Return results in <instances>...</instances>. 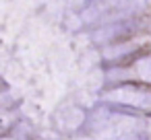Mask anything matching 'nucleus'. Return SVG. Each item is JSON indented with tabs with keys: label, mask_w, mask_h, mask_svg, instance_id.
<instances>
[{
	"label": "nucleus",
	"mask_w": 151,
	"mask_h": 140,
	"mask_svg": "<svg viewBox=\"0 0 151 140\" xmlns=\"http://www.w3.org/2000/svg\"><path fill=\"white\" fill-rule=\"evenodd\" d=\"M85 124V113L77 105H62L54 113V126L60 132H77Z\"/></svg>",
	"instance_id": "nucleus-3"
},
{
	"label": "nucleus",
	"mask_w": 151,
	"mask_h": 140,
	"mask_svg": "<svg viewBox=\"0 0 151 140\" xmlns=\"http://www.w3.org/2000/svg\"><path fill=\"white\" fill-rule=\"evenodd\" d=\"M143 4L145 0H91L89 6L81 13V21L87 25H106L108 21H114Z\"/></svg>",
	"instance_id": "nucleus-1"
},
{
	"label": "nucleus",
	"mask_w": 151,
	"mask_h": 140,
	"mask_svg": "<svg viewBox=\"0 0 151 140\" xmlns=\"http://www.w3.org/2000/svg\"><path fill=\"white\" fill-rule=\"evenodd\" d=\"M0 140H9V138H0Z\"/></svg>",
	"instance_id": "nucleus-9"
},
{
	"label": "nucleus",
	"mask_w": 151,
	"mask_h": 140,
	"mask_svg": "<svg viewBox=\"0 0 151 140\" xmlns=\"http://www.w3.org/2000/svg\"><path fill=\"white\" fill-rule=\"evenodd\" d=\"M116 140H149L143 132H128V134H122V136H118Z\"/></svg>",
	"instance_id": "nucleus-8"
},
{
	"label": "nucleus",
	"mask_w": 151,
	"mask_h": 140,
	"mask_svg": "<svg viewBox=\"0 0 151 140\" xmlns=\"http://www.w3.org/2000/svg\"><path fill=\"white\" fill-rule=\"evenodd\" d=\"M132 31L128 21H114L110 25H101V29H97L93 33V41L95 43H122L124 37H128V33Z\"/></svg>",
	"instance_id": "nucleus-4"
},
{
	"label": "nucleus",
	"mask_w": 151,
	"mask_h": 140,
	"mask_svg": "<svg viewBox=\"0 0 151 140\" xmlns=\"http://www.w3.org/2000/svg\"><path fill=\"white\" fill-rule=\"evenodd\" d=\"M134 50H137L134 43L122 41V43H114V45L106 48L104 50V56H106V60H122V58H128Z\"/></svg>",
	"instance_id": "nucleus-5"
},
{
	"label": "nucleus",
	"mask_w": 151,
	"mask_h": 140,
	"mask_svg": "<svg viewBox=\"0 0 151 140\" xmlns=\"http://www.w3.org/2000/svg\"><path fill=\"white\" fill-rule=\"evenodd\" d=\"M11 126H13V113H9V111H0V134L6 132Z\"/></svg>",
	"instance_id": "nucleus-7"
},
{
	"label": "nucleus",
	"mask_w": 151,
	"mask_h": 140,
	"mask_svg": "<svg viewBox=\"0 0 151 140\" xmlns=\"http://www.w3.org/2000/svg\"><path fill=\"white\" fill-rule=\"evenodd\" d=\"M134 68H137V72H139V76L143 80H149L151 82V56H145V58L137 60Z\"/></svg>",
	"instance_id": "nucleus-6"
},
{
	"label": "nucleus",
	"mask_w": 151,
	"mask_h": 140,
	"mask_svg": "<svg viewBox=\"0 0 151 140\" xmlns=\"http://www.w3.org/2000/svg\"><path fill=\"white\" fill-rule=\"evenodd\" d=\"M108 103H118V105H128L137 109H151V93L137 89V87H118L110 93L104 95Z\"/></svg>",
	"instance_id": "nucleus-2"
}]
</instances>
